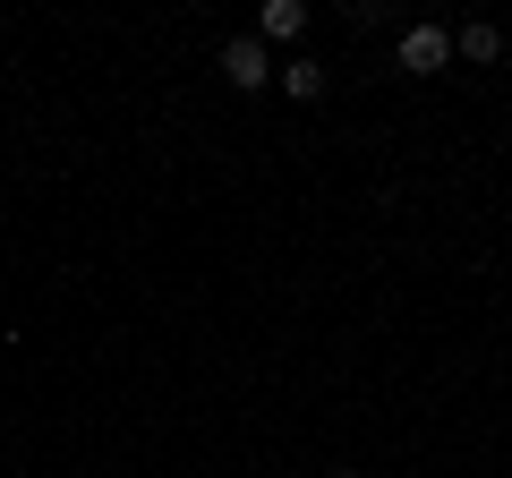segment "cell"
<instances>
[{
    "mask_svg": "<svg viewBox=\"0 0 512 478\" xmlns=\"http://www.w3.org/2000/svg\"><path fill=\"white\" fill-rule=\"evenodd\" d=\"M453 52H461V60H495V52H504V35H495L487 18H470V26L453 35Z\"/></svg>",
    "mask_w": 512,
    "mask_h": 478,
    "instance_id": "3957f363",
    "label": "cell"
},
{
    "mask_svg": "<svg viewBox=\"0 0 512 478\" xmlns=\"http://www.w3.org/2000/svg\"><path fill=\"white\" fill-rule=\"evenodd\" d=\"M256 26H265L274 43H291L299 26H308V9H299V0H265V18H256Z\"/></svg>",
    "mask_w": 512,
    "mask_h": 478,
    "instance_id": "277c9868",
    "label": "cell"
},
{
    "mask_svg": "<svg viewBox=\"0 0 512 478\" xmlns=\"http://www.w3.org/2000/svg\"><path fill=\"white\" fill-rule=\"evenodd\" d=\"M282 86H291L299 103H316V94H325V69H316V60H291V69H282Z\"/></svg>",
    "mask_w": 512,
    "mask_h": 478,
    "instance_id": "5b68a950",
    "label": "cell"
},
{
    "mask_svg": "<svg viewBox=\"0 0 512 478\" xmlns=\"http://www.w3.org/2000/svg\"><path fill=\"white\" fill-rule=\"evenodd\" d=\"M444 60H453V35H444V26H410L402 35V69L410 77H436Z\"/></svg>",
    "mask_w": 512,
    "mask_h": 478,
    "instance_id": "7a4b0ae2",
    "label": "cell"
},
{
    "mask_svg": "<svg viewBox=\"0 0 512 478\" xmlns=\"http://www.w3.org/2000/svg\"><path fill=\"white\" fill-rule=\"evenodd\" d=\"M222 77H231L239 94H256L265 77H274V60H265V43H256V35H231V43H222Z\"/></svg>",
    "mask_w": 512,
    "mask_h": 478,
    "instance_id": "6da1fadb",
    "label": "cell"
}]
</instances>
